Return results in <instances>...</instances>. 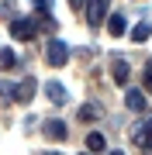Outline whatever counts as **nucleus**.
I'll return each instance as SVG.
<instances>
[{"mask_svg": "<svg viewBox=\"0 0 152 155\" xmlns=\"http://www.w3.org/2000/svg\"><path fill=\"white\" fill-rule=\"evenodd\" d=\"M107 11H111V0H86V24L90 28H100L104 17H111Z\"/></svg>", "mask_w": 152, "mask_h": 155, "instance_id": "1", "label": "nucleus"}, {"mask_svg": "<svg viewBox=\"0 0 152 155\" xmlns=\"http://www.w3.org/2000/svg\"><path fill=\"white\" fill-rule=\"evenodd\" d=\"M128 76H131V66H128V59H114V83H128Z\"/></svg>", "mask_w": 152, "mask_h": 155, "instance_id": "10", "label": "nucleus"}, {"mask_svg": "<svg viewBox=\"0 0 152 155\" xmlns=\"http://www.w3.org/2000/svg\"><path fill=\"white\" fill-rule=\"evenodd\" d=\"M145 86L152 90V62H149V66H145Z\"/></svg>", "mask_w": 152, "mask_h": 155, "instance_id": "16", "label": "nucleus"}, {"mask_svg": "<svg viewBox=\"0 0 152 155\" xmlns=\"http://www.w3.org/2000/svg\"><path fill=\"white\" fill-rule=\"evenodd\" d=\"M66 59H69V48H66V41H59V38H52L49 41V66H66Z\"/></svg>", "mask_w": 152, "mask_h": 155, "instance_id": "5", "label": "nucleus"}, {"mask_svg": "<svg viewBox=\"0 0 152 155\" xmlns=\"http://www.w3.org/2000/svg\"><path fill=\"white\" fill-rule=\"evenodd\" d=\"M124 104H128V110L142 114L145 110V93H142V90H128V93H124Z\"/></svg>", "mask_w": 152, "mask_h": 155, "instance_id": "7", "label": "nucleus"}, {"mask_svg": "<svg viewBox=\"0 0 152 155\" xmlns=\"http://www.w3.org/2000/svg\"><path fill=\"white\" fill-rule=\"evenodd\" d=\"M14 0H0V17H14Z\"/></svg>", "mask_w": 152, "mask_h": 155, "instance_id": "15", "label": "nucleus"}, {"mask_svg": "<svg viewBox=\"0 0 152 155\" xmlns=\"http://www.w3.org/2000/svg\"><path fill=\"white\" fill-rule=\"evenodd\" d=\"M31 4H35V7H42V11H49V7H52V0H31Z\"/></svg>", "mask_w": 152, "mask_h": 155, "instance_id": "17", "label": "nucleus"}, {"mask_svg": "<svg viewBox=\"0 0 152 155\" xmlns=\"http://www.w3.org/2000/svg\"><path fill=\"white\" fill-rule=\"evenodd\" d=\"M97 117H100V107L97 104H83L79 107V121H97Z\"/></svg>", "mask_w": 152, "mask_h": 155, "instance_id": "13", "label": "nucleus"}, {"mask_svg": "<svg viewBox=\"0 0 152 155\" xmlns=\"http://www.w3.org/2000/svg\"><path fill=\"white\" fill-rule=\"evenodd\" d=\"M45 97L52 100V104H66V86H62V83H56V79H52V83H45Z\"/></svg>", "mask_w": 152, "mask_h": 155, "instance_id": "8", "label": "nucleus"}, {"mask_svg": "<svg viewBox=\"0 0 152 155\" xmlns=\"http://www.w3.org/2000/svg\"><path fill=\"white\" fill-rule=\"evenodd\" d=\"M42 131H45V138L62 141V138L69 134V127H66V121H56V117H52V121H45V127H42Z\"/></svg>", "mask_w": 152, "mask_h": 155, "instance_id": "6", "label": "nucleus"}, {"mask_svg": "<svg viewBox=\"0 0 152 155\" xmlns=\"http://www.w3.org/2000/svg\"><path fill=\"white\" fill-rule=\"evenodd\" d=\"M11 35H14L17 41H31L35 35H38L35 17H14V21H11Z\"/></svg>", "mask_w": 152, "mask_h": 155, "instance_id": "2", "label": "nucleus"}, {"mask_svg": "<svg viewBox=\"0 0 152 155\" xmlns=\"http://www.w3.org/2000/svg\"><path fill=\"white\" fill-rule=\"evenodd\" d=\"M107 31H111L114 38H121V35L128 31V21H124V14H111V17H107Z\"/></svg>", "mask_w": 152, "mask_h": 155, "instance_id": "9", "label": "nucleus"}, {"mask_svg": "<svg viewBox=\"0 0 152 155\" xmlns=\"http://www.w3.org/2000/svg\"><path fill=\"white\" fill-rule=\"evenodd\" d=\"M107 155H124V152H107Z\"/></svg>", "mask_w": 152, "mask_h": 155, "instance_id": "19", "label": "nucleus"}, {"mask_svg": "<svg viewBox=\"0 0 152 155\" xmlns=\"http://www.w3.org/2000/svg\"><path fill=\"white\" fill-rule=\"evenodd\" d=\"M35 90H38V79H35V76H24L21 83H17V90H14V100H17V104H31Z\"/></svg>", "mask_w": 152, "mask_h": 155, "instance_id": "4", "label": "nucleus"}, {"mask_svg": "<svg viewBox=\"0 0 152 155\" xmlns=\"http://www.w3.org/2000/svg\"><path fill=\"white\" fill-rule=\"evenodd\" d=\"M86 148H90V152H104L107 148V138L100 131H90V134H86Z\"/></svg>", "mask_w": 152, "mask_h": 155, "instance_id": "11", "label": "nucleus"}, {"mask_svg": "<svg viewBox=\"0 0 152 155\" xmlns=\"http://www.w3.org/2000/svg\"><path fill=\"white\" fill-rule=\"evenodd\" d=\"M69 4H73L76 11H79V7H86V0H69Z\"/></svg>", "mask_w": 152, "mask_h": 155, "instance_id": "18", "label": "nucleus"}, {"mask_svg": "<svg viewBox=\"0 0 152 155\" xmlns=\"http://www.w3.org/2000/svg\"><path fill=\"white\" fill-rule=\"evenodd\" d=\"M149 155H152V152H149Z\"/></svg>", "mask_w": 152, "mask_h": 155, "instance_id": "21", "label": "nucleus"}, {"mask_svg": "<svg viewBox=\"0 0 152 155\" xmlns=\"http://www.w3.org/2000/svg\"><path fill=\"white\" fill-rule=\"evenodd\" d=\"M149 35H152V24L142 21V24H135V28H131V41H145Z\"/></svg>", "mask_w": 152, "mask_h": 155, "instance_id": "14", "label": "nucleus"}, {"mask_svg": "<svg viewBox=\"0 0 152 155\" xmlns=\"http://www.w3.org/2000/svg\"><path fill=\"white\" fill-rule=\"evenodd\" d=\"M131 141H135L138 148L149 155V152H152V121H138L135 131H131Z\"/></svg>", "mask_w": 152, "mask_h": 155, "instance_id": "3", "label": "nucleus"}, {"mask_svg": "<svg viewBox=\"0 0 152 155\" xmlns=\"http://www.w3.org/2000/svg\"><path fill=\"white\" fill-rule=\"evenodd\" d=\"M45 155H59V152H45Z\"/></svg>", "mask_w": 152, "mask_h": 155, "instance_id": "20", "label": "nucleus"}, {"mask_svg": "<svg viewBox=\"0 0 152 155\" xmlns=\"http://www.w3.org/2000/svg\"><path fill=\"white\" fill-rule=\"evenodd\" d=\"M17 66V52L14 48H0V69H14Z\"/></svg>", "mask_w": 152, "mask_h": 155, "instance_id": "12", "label": "nucleus"}]
</instances>
